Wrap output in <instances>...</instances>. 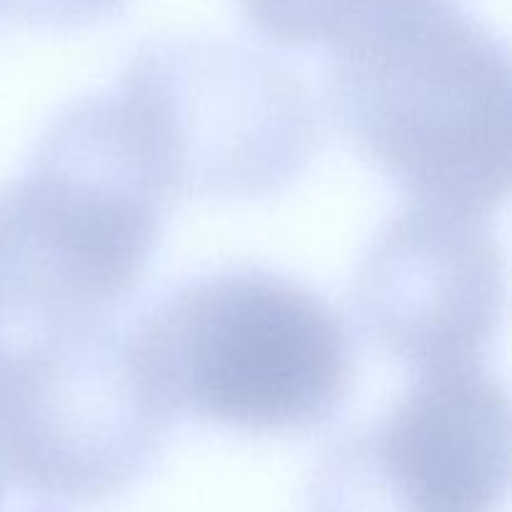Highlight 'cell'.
I'll return each instance as SVG.
<instances>
[{
    "label": "cell",
    "mask_w": 512,
    "mask_h": 512,
    "mask_svg": "<svg viewBox=\"0 0 512 512\" xmlns=\"http://www.w3.org/2000/svg\"><path fill=\"white\" fill-rule=\"evenodd\" d=\"M115 95L170 200L268 198L310 163L318 115L273 55L210 35H160L130 58Z\"/></svg>",
    "instance_id": "obj_4"
},
{
    "label": "cell",
    "mask_w": 512,
    "mask_h": 512,
    "mask_svg": "<svg viewBox=\"0 0 512 512\" xmlns=\"http://www.w3.org/2000/svg\"><path fill=\"white\" fill-rule=\"evenodd\" d=\"M445 0H240L250 23L280 45H338Z\"/></svg>",
    "instance_id": "obj_8"
},
{
    "label": "cell",
    "mask_w": 512,
    "mask_h": 512,
    "mask_svg": "<svg viewBox=\"0 0 512 512\" xmlns=\"http://www.w3.org/2000/svg\"><path fill=\"white\" fill-rule=\"evenodd\" d=\"M125 0H0L5 10L43 28H75L105 18Z\"/></svg>",
    "instance_id": "obj_9"
},
{
    "label": "cell",
    "mask_w": 512,
    "mask_h": 512,
    "mask_svg": "<svg viewBox=\"0 0 512 512\" xmlns=\"http://www.w3.org/2000/svg\"><path fill=\"white\" fill-rule=\"evenodd\" d=\"M325 103L410 205L488 218L510 193V55L440 3L333 48Z\"/></svg>",
    "instance_id": "obj_1"
},
{
    "label": "cell",
    "mask_w": 512,
    "mask_h": 512,
    "mask_svg": "<svg viewBox=\"0 0 512 512\" xmlns=\"http://www.w3.org/2000/svg\"><path fill=\"white\" fill-rule=\"evenodd\" d=\"M130 335L173 415L240 433H313L353 390L355 350L338 310L265 268L188 280Z\"/></svg>",
    "instance_id": "obj_3"
},
{
    "label": "cell",
    "mask_w": 512,
    "mask_h": 512,
    "mask_svg": "<svg viewBox=\"0 0 512 512\" xmlns=\"http://www.w3.org/2000/svg\"><path fill=\"white\" fill-rule=\"evenodd\" d=\"M510 400L483 368L415 378L373 423L330 445L305 512H500Z\"/></svg>",
    "instance_id": "obj_6"
},
{
    "label": "cell",
    "mask_w": 512,
    "mask_h": 512,
    "mask_svg": "<svg viewBox=\"0 0 512 512\" xmlns=\"http://www.w3.org/2000/svg\"><path fill=\"white\" fill-rule=\"evenodd\" d=\"M3 475H0V512H3Z\"/></svg>",
    "instance_id": "obj_10"
},
{
    "label": "cell",
    "mask_w": 512,
    "mask_h": 512,
    "mask_svg": "<svg viewBox=\"0 0 512 512\" xmlns=\"http://www.w3.org/2000/svg\"><path fill=\"white\" fill-rule=\"evenodd\" d=\"M353 303L413 378L483 368L505 310L503 248L488 218L408 205L360 260Z\"/></svg>",
    "instance_id": "obj_7"
},
{
    "label": "cell",
    "mask_w": 512,
    "mask_h": 512,
    "mask_svg": "<svg viewBox=\"0 0 512 512\" xmlns=\"http://www.w3.org/2000/svg\"><path fill=\"white\" fill-rule=\"evenodd\" d=\"M175 415L113 323L0 345V475L45 508L113 498L150 468Z\"/></svg>",
    "instance_id": "obj_5"
},
{
    "label": "cell",
    "mask_w": 512,
    "mask_h": 512,
    "mask_svg": "<svg viewBox=\"0 0 512 512\" xmlns=\"http://www.w3.org/2000/svg\"><path fill=\"white\" fill-rule=\"evenodd\" d=\"M170 195L123 103H70L0 188V325L113 323L163 238Z\"/></svg>",
    "instance_id": "obj_2"
}]
</instances>
